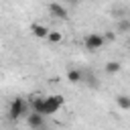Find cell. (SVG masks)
<instances>
[{"mask_svg":"<svg viewBox=\"0 0 130 130\" xmlns=\"http://www.w3.org/2000/svg\"><path fill=\"white\" fill-rule=\"evenodd\" d=\"M47 39H49V43H53V45H57V43H61V41H63V35H61L59 30H49V35H47Z\"/></svg>","mask_w":130,"mask_h":130,"instance_id":"8fae6325","label":"cell"},{"mask_svg":"<svg viewBox=\"0 0 130 130\" xmlns=\"http://www.w3.org/2000/svg\"><path fill=\"white\" fill-rule=\"evenodd\" d=\"M26 124H28L32 130H43V128H45V116L30 112V114H26Z\"/></svg>","mask_w":130,"mask_h":130,"instance_id":"277c9868","label":"cell"},{"mask_svg":"<svg viewBox=\"0 0 130 130\" xmlns=\"http://www.w3.org/2000/svg\"><path fill=\"white\" fill-rule=\"evenodd\" d=\"M30 32H32L37 39H47V35H49V28H47L45 24L32 22V24H30Z\"/></svg>","mask_w":130,"mask_h":130,"instance_id":"8992f818","label":"cell"},{"mask_svg":"<svg viewBox=\"0 0 130 130\" xmlns=\"http://www.w3.org/2000/svg\"><path fill=\"white\" fill-rule=\"evenodd\" d=\"M83 47H85L87 51H98V49H102V47H104V35H100V32H89V35H85Z\"/></svg>","mask_w":130,"mask_h":130,"instance_id":"3957f363","label":"cell"},{"mask_svg":"<svg viewBox=\"0 0 130 130\" xmlns=\"http://www.w3.org/2000/svg\"><path fill=\"white\" fill-rule=\"evenodd\" d=\"M49 12H51L55 18H59V20H67V8L61 6L59 2H51V4H49Z\"/></svg>","mask_w":130,"mask_h":130,"instance_id":"5b68a950","label":"cell"},{"mask_svg":"<svg viewBox=\"0 0 130 130\" xmlns=\"http://www.w3.org/2000/svg\"><path fill=\"white\" fill-rule=\"evenodd\" d=\"M67 81L69 83H81L83 81V71L81 69H69L67 71Z\"/></svg>","mask_w":130,"mask_h":130,"instance_id":"ba28073f","label":"cell"},{"mask_svg":"<svg viewBox=\"0 0 130 130\" xmlns=\"http://www.w3.org/2000/svg\"><path fill=\"white\" fill-rule=\"evenodd\" d=\"M63 104H65V98L63 95H49V98H45V108H43V116H47V114H55V112H59L61 108H63Z\"/></svg>","mask_w":130,"mask_h":130,"instance_id":"6da1fadb","label":"cell"},{"mask_svg":"<svg viewBox=\"0 0 130 130\" xmlns=\"http://www.w3.org/2000/svg\"><path fill=\"white\" fill-rule=\"evenodd\" d=\"M130 30V18H122L118 22V32H128Z\"/></svg>","mask_w":130,"mask_h":130,"instance_id":"4fadbf2b","label":"cell"},{"mask_svg":"<svg viewBox=\"0 0 130 130\" xmlns=\"http://www.w3.org/2000/svg\"><path fill=\"white\" fill-rule=\"evenodd\" d=\"M116 104H118V108H120V110H130V95L120 93V95L116 98Z\"/></svg>","mask_w":130,"mask_h":130,"instance_id":"9c48e42d","label":"cell"},{"mask_svg":"<svg viewBox=\"0 0 130 130\" xmlns=\"http://www.w3.org/2000/svg\"><path fill=\"white\" fill-rule=\"evenodd\" d=\"M24 114H26V102L22 98H14L10 102V106H8V118L10 120H18Z\"/></svg>","mask_w":130,"mask_h":130,"instance_id":"7a4b0ae2","label":"cell"},{"mask_svg":"<svg viewBox=\"0 0 130 130\" xmlns=\"http://www.w3.org/2000/svg\"><path fill=\"white\" fill-rule=\"evenodd\" d=\"M104 69H106V73H110V75H112V73H118V71L122 69V65H120L118 61H108Z\"/></svg>","mask_w":130,"mask_h":130,"instance_id":"30bf717a","label":"cell"},{"mask_svg":"<svg viewBox=\"0 0 130 130\" xmlns=\"http://www.w3.org/2000/svg\"><path fill=\"white\" fill-rule=\"evenodd\" d=\"M106 39H108V41H114V39H116V32H112V30H108V32L104 35V41H106Z\"/></svg>","mask_w":130,"mask_h":130,"instance_id":"5bb4252c","label":"cell"},{"mask_svg":"<svg viewBox=\"0 0 130 130\" xmlns=\"http://www.w3.org/2000/svg\"><path fill=\"white\" fill-rule=\"evenodd\" d=\"M128 47H130V45H128Z\"/></svg>","mask_w":130,"mask_h":130,"instance_id":"9a60e30c","label":"cell"},{"mask_svg":"<svg viewBox=\"0 0 130 130\" xmlns=\"http://www.w3.org/2000/svg\"><path fill=\"white\" fill-rule=\"evenodd\" d=\"M43 108H45V98H41V95L30 98V112H35V114H41V116H43Z\"/></svg>","mask_w":130,"mask_h":130,"instance_id":"52a82bcc","label":"cell"},{"mask_svg":"<svg viewBox=\"0 0 130 130\" xmlns=\"http://www.w3.org/2000/svg\"><path fill=\"white\" fill-rule=\"evenodd\" d=\"M83 81H85V83H87L89 87H98V85H100V83L95 81V77H93V75H91L89 71H83Z\"/></svg>","mask_w":130,"mask_h":130,"instance_id":"7c38bea8","label":"cell"}]
</instances>
